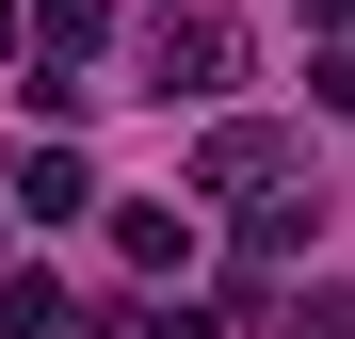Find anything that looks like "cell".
Segmentation results:
<instances>
[{"instance_id":"1","label":"cell","mask_w":355,"mask_h":339,"mask_svg":"<svg viewBox=\"0 0 355 339\" xmlns=\"http://www.w3.org/2000/svg\"><path fill=\"white\" fill-rule=\"evenodd\" d=\"M226 81H243V33L226 17H178L162 33V97H226Z\"/></svg>"},{"instance_id":"2","label":"cell","mask_w":355,"mask_h":339,"mask_svg":"<svg viewBox=\"0 0 355 339\" xmlns=\"http://www.w3.org/2000/svg\"><path fill=\"white\" fill-rule=\"evenodd\" d=\"M17 210H33V226H65V210H97V178H81L65 146H33V162H17Z\"/></svg>"},{"instance_id":"3","label":"cell","mask_w":355,"mask_h":339,"mask_svg":"<svg viewBox=\"0 0 355 339\" xmlns=\"http://www.w3.org/2000/svg\"><path fill=\"white\" fill-rule=\"evenodd\" d=\"M194 178H210V194H259V178H275V130H210Z\"/></svg>"},{"instance_id":"4","label":"cell","mask_w":355,"mask_h":339,"mask_svg":"<svg viewBox=\"0 0 355 339\" xmlns=\"http://www.w3.org/2000/svg\"><path fill=\"white\" fill-rule=\"evenodd\" d=\"M0 339H65V275H0Z\"/></svg>"},{"instance_id":"5","label":"cell","mask_w":355,"mask_h":339,"mask_svg":"<svg viewBox=\"0 0 355 339\" xmlns=\"http://www.w3.org/2000/svg\"><path fill=\"white\" fill-rule=\"evenodd\" d=\"M113 243H130L146 275H178V259H194V210H113Z\"/></svg>"},{"instance_id":"6","label":"cell","mask_w":355,"mask_h":339,"mask_svg":"<svg viewBox=\"0 0 355 339\" xmlns=\"http://www.w3.org/2000/svg\"><path fill=\"white\" fill-rule=\"evenodd\" d=\"M97 33H113V0H33V49H65V65H81Z\"/></svg>"},{"instance_id":"7","label":"cell","mask_w":355,"mask_h":339,"mask_svg":"<svg viewBox=\"0 0 355 339\" xmlns=\"http://www.w3.org/2000/svg\"><path fill=\"white\" fill-rule=\"evenodd\" d=\"M17 33H33V0H0V49H17Z\"/></svg>"}]
</instances>
